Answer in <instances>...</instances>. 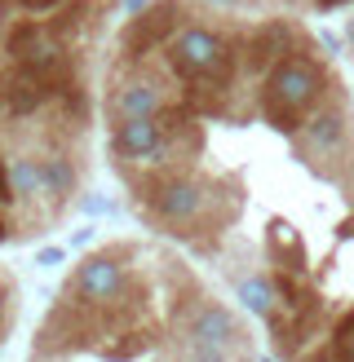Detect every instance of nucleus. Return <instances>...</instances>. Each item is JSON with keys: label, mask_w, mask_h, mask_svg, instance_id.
Returning a JSON list of instances; mask_svg holds the SVG:
<instances>
[{"label": "nucleus", "mask_w": 354, "mask_h": 362, "mask_svg": "<svg viewBox=\"0 0 354 362\" xmlns=\"http://www.w3.org/2000/svg\"><path fill=\"white\" fill-rule=\"evenodd\" d=\"M212 5H235V0H212Z\"/></svg>", "instance_id": "28"}, {"label": "nucleus", "mask_w": 354, "mask_h": 362, "mask_svg": "<svg viewBox=\"0 0 354 362\" xmlns=\"http://www.w3.org/2000/svg\"><path fill=\"white\" fill-rule=\"evenodd\" d=\"M120 292H124V269H120V261H111V257H88L76 269V296L84 305H106V300H115Z\"/></svg>", "instance_id": "4"}, {"label": "nucleus", "mask_w": 354, "mask_h": 362, "mask_svg": "<svg viewBox=\"0 0 354 362\" xmlns=\"http://www.w3.org/2000/svg\"><path fill=\"white\" fill-rule=\"evenodd\" d=\"M0 27H5V9H0Z\"/></svg>", "instance_id": "29"}, {"label": "nucleus", "mask_w": 354, "mask_h": 362, "mask_svg": "<svg viewBox=\"0 0 354 362\" xmlns=\"http://www.w3.org/2000/svg\"><path fill=\"white\" fill-rule=\"evenodd\" d=\"M18 5H23V9H31V13H45V9H53V5H58V0H18Z\"/></svg>", "instance_id": "21"}, {"label": "nucleus", "mask_w": 354, "mask_h": 362, "mask_svg": "<svg viewBox=\"0 0 354 362\" xmlns=\"http://www.w3.org/2000/svg\"><path fill=\"white\" fill-rule=\"evenodd\" d=\"M200 204H204V194H200V186H190V181H169V186L155 194V208L164 212L169 221H190V216L200 212Z\"/></svg>", "instance_id": "8"}, {"label": "nucleus", "mask_w": 354, "mask_h": 362, "mask_svg": "<svg viewBox=\"0 0 354 362\" xmlns=\"http://www.w3.org/2000/svg\"><path fill=\"white\" fill-rule=\"evenodd\" d=\"M124 9H129V13H147L151 0H124Z\"/></svg>", "instance_id": "23"}, {"label": "nucleus", "mask_w": 354, "mask_h": 362, "mask_svg": "<svg viewBox=\"0 0 354 362\" xmlns=\"http://www.w3.org/2000/svg\"><path fill=\"white\" fill-rule=\"evenodd\" d=\"M120 115L124 119H155L159 115V98H155V88L151 84H129L120 93Z\"/></svg>", "instance_id": "10"}, {"label": "nucleus", "mask_w": 354, "mask_h": 362, "mask_svg": "<svg viewBox=\"0 0 354 362\" xmlns=\"http://www.w3.org/2000/svg\"><path fill=\"white\" fill-rule=\"evenodd\" d=\"M346 40H350V45H354V18H350V27H346Z\"/></svg>", "instance_id": "27"}, {"label": "nucleus", "mask_w": 354, "mask_h": 362, "mask_svg": "<svg viewBox=\"0 0 354 362\" xmlns=\"http://www.w3.org/2000/svg\"><path fill=\"white\" fill-rule=\"evenodd\" d=\"M239 296H244V305L253 314H261V318L275 314V287H270V279H248V283H239Z\"/></svg>", "instance_id": "14"}, {"label": "nucleus", "mask_w": 354, "mask_h": 362, "mask_svg": "<svg viewBox=\"0 0 354 362\" xmlns=\"http://www.w3.org/2000/svg\"><path fill=\"white\" fill-rule=\"evenodd\" d=\"M9 199H13V181H9L5 168H0V204H9Z\"/></svg>", "instance_id": "22"}, {"label": "nucleus", "mask_w": 354, "mask_h": 362, "mask_svg": "<svg viewBox=\"0 0 354 362\" xmlns=\"http://www.w3.org/2000/svg\"><path fill=\"white\" fill-rule=\"evenodd\" d=\"M319 40H324V49H332V53H336V49H341V40H336V35H332V31H319Z\"/></svg>", "instance_id": "24"}, {"label": "nucleus", "mask_w": 354, "mask_h": 362, "mask_svg": "<svg viewBox=\"0 0 354 362\" xmlns=\"http://www.w3.org/2000/svg\"><path fill=\"white\" fill-rule=\"evenodd\" d=\"M332 362H354V314H346L332 336Z\"/></svg>", "instance_id": "18"}, {"label": "nucleus", "mask_w": 354, "mask_h": 362, "mask_svg": "<svg viewBox=\"0 0 354 362\" xmlns=\"http://www.w3.org/2000/svg\"><path fill=\"white\" fill-rule=\"evenodd\" d=\"M115 146L124 155H133V159H151L159 146H164V129H159L155 119H124L120 133H115Z\"/></svg>", "instance_id": "6"}, {"label": "nucleus", "mask_w": 354, "mask_h": 362, "mask_svg": "<svg viewBox=\"0 0 354 362\" xmlns=\"http://www.w3.org/2000/svg\"><path fill=\"white\" fill-rule=\"evenodd\" d=\"M177 18H182L177 0H159V5H151L147 13H137L133 23L124 27V49H129V53H147L155 45H164L169 35L177 31Z\"/></svg>", "instance_id": "3"}, {"label": "nucleus", "mask_w": 354, "mask_h": 362, "mask_svg": "<svg viewBox=\"0 0 354 362\" xmlns=\"http://www.w3.org/2000/svg\"><path fill=\"white\" fill-rule=\"evenodd\" d=\"M270 243H275V252H283L288 247V269H306V247H301V239H297V230L288 226V221H270Z\"/></svg>", "instance_id": "13"}, {"label": "nucleus", "mask_w": 354, "mask_h": 362, "mask_svg": "<svg viewBox=\"0 0 354 362\" xmlns=\"http://www.w3.org/2000/svg\"><path fill=\"white\" fill-rule=\"evenodd\" d=\"M292 45V27L288 23H266L253 40H248V71H266V66H283V53Z\"/></svg>", "instance_id": "5"}, {"label": "nucleus", "mask_w": 354, "mask_h": 362, "mask_svg": "<svg viewBox=\"0 0 354 362\" xmlns=\"http://www.w3.org/2000/svg\"><path fill=\"white\" fill-rule=\"evenodd\" d=\"M190 336H195V345H217V349H226L230 336H235V318H230L222 305H204V310L195 314V322H190Z\"/></svg>", "instance_id": "7"}, {"label": "nucleus", "mask_w": 354, "mask_h": 362, "mask_svg": "<svg viewBox=\"0 0 354 362\" xmlns=\"http://www.w3.org/2000/svg\"><path fill=\"white\" fill-rule=\"evenodd\" d=\"M195 362H226V349H217V345H195Z\"/></svg>", "instance_id": "20"}, {"label": "nucleus", "mask_w": 354, "mask_h": 362, "mask_svg": "<svg viewBox=\"0 0 354 362\" xmlns=\"http://www.w3.org/2000/svg\"><path fill=\"white\" fill-rule=\"evenodd\" d=\"M261 115H266V124H270V129H279V133H297V111H292V106H283L279 98H270V93L261 98Z\"/></svg>", "instance_id": "16"}, {"label": "nucleus", "mask_w": 354, "mask_h": 362, "mask_svg": "<svg viewBox=\"0 0 354 362\" xmlns=\"http://www.w3.org/2000/svg\"><path fill=\"white\" fill-rule=\"evenodd\" d=\"M45 173H49V194L53 199H67L71 194V186H76V168L67 164V159H45Z\"/></svg>", "instance_id": "15"}, {"label": "nucleus", "mask_w": 354, "mask_h": 362, "mask_svg": "<svg viewBox=\"0 0 354 362\" xmlns=\"http://www.w3.org/2000/svg\"><path fill=\"white\" fill-rule=\"evenodd\" d=\"M9 181H13V194H49V173H45V159H18L9 168Z\"/></svg>", "instance_id": "11"}, {"label": "nucleus", "mask_w": 354, "mask_h": 362, "mask_svg": "<svg viewBox=\"0 0 354 362\" xmlns=\"http://www.w3.org/2000/svg\"><path fill=\"white\" fill-rule=\"evenodd\" d=\"M40 35H45V31L35 27V23H18V27L9 31V45H5V49L13 53L18 62H27V53H31L35 45H40Z\"/></svg>", "instance_id": "17"}, {"label": "nucleus", "mask_w": 354, "mask_h": 362, "mask_svg": "<svg viewBox=\"0 0 354 362\" xmlns=\"http://www.w3.org/2000/svg\"><path fill=\"white\" fill-rule=\"evenodd\" d=\"M9 239V226H5V216H0V243H5Z\"/></svg>", "instance_id": "26"}, {"label": "nucleus", "mask_w": 354, "mask_h": 362, "mask_svg": "<svg viewBox=\"0 0 354 362\" xmlns=\"http://www.w3.org/2000/svg\"><path fill=\"white\" fill-rule=\"evenodd\" d=\"M341 137H346L341 111H324V115L310 119V141H314V151H336V146H341Z\"/></svg>", "instance_id": "12"}, {"label": "nucleus", "mask_w": 354, "mask_h": 362, "mask_svg": "<svg viewBox=\"0 0 354 362\" xmlns=\"http://www.w3.org/2000/svg\"><path fill=\"white\" fill-rule=\"evenodd\" d=\"M62 261H67V252H62V247H40V252H35V265H45V269L62 265Z\"/></svg>", "instance_id": "19"}, {"label": "nucleus", "mask_w": 354, "mask_h": 362, "mask_svg": "<svg viewBox=\"0 0 354 362\" xmlns=\"http://www.w3.org/2000/svg\"><path fill=\"white\" fill-rule=\"evenodd\" d=\"M336 5H350V0H319V9H324V13H328V9H336Z\"/></svg>", "instance_id": "25"}, {"label": "nucleus", "mask_w": 354, "mask_h": 362, "mask_svg": "<svg viewBox=\"0 0 354 362\" xmlns=\"http://www.w3.org/2000/svg\"><path fill=\"white\" fill-rule=\"evenodd\" d=\"M49 93H53V84H45L40 76L23 71V76L9 84V111H13V115H27V111H35V106H40Z\"/></svg>", "instance_id": "9"}, {"label": "nucleus", "mask_w": 354, "mask_h": 362, "mask_svg": "<svg viewBox=\"0 0 354 362\" xmlns=\"http://www.w3.org/2000/svg\"><path fill=\"white\" fill-rule=\"evenodd\" d=\"M169 62H173L177 76H186V80H212L217 88L230 80V66H235V62H230V53H226V45L212 31H200V27H190V31L177 35Z\"/></svg>", "instance_id": "1"}, {"label": "nucleus", "mask_w": 354, "mask_h": 362, "mask_svg": "<svg viewBox=\"0 0 354 362\" xmlns=\"http://www.w3.org/2000/svg\"><path fill=\"white\" fill-rule=\"evenodd\" d=\"M319 84H324L319 66H314V62H306V58H292V62L275 66L270 88H266V93L279 98L283 106H292V111H306V106L319 98Z\"/></svg>", "instance_id": "2"}]
</instances>
